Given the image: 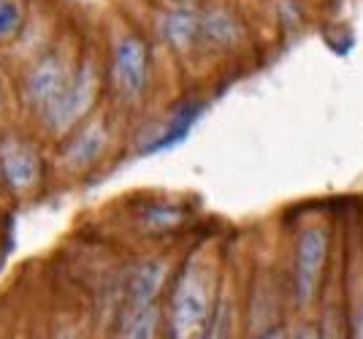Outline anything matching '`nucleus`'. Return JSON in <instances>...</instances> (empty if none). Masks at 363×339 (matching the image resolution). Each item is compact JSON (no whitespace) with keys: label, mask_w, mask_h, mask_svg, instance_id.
<instances>
[{"label":"nucleus","mask_w":363,"mask_h":339,"mask_svg":"<svg viewBox=\"0 0 363 339\" xmlns=\"http://www.w3.org/2000/svg\"><path fill=\"white\" fill-rule=\"evenodd\" d=\"M214 269L201 252L182 266L168 309V339H203L217 312Z\"/></svg>","instance_id":"obj_1"},{"label":"nucleus","mask_w":363,"mask_h":339,"mask_svg":"<svg viewBox=\"0 0 363 339\" xmlns=\"http://www.w3.org/2000/svg\"><path fill=\"white\" fill-rule=\"evenodd\" d=\"M98 93H101V71L95 60L84 57L74 68V77L60 93V98L38 117L44 123V130L55 139L71 136L90 117V111L98 104Z\"/></svg>","instance_id":"obj_2"},{"label":"nucleus","mask_w":363,"mask_h":339,"mask_svg":"<svg viewBox=\"0 0 363 339\" xmlns=\"http://www.w3.org/2000/svg\"><path fill=\"white\" fill-rule=\"evenodd\" d=\"M331 255V236L325 226H303L293 247V299L298 307H309L325 277Z\"/></svg>","instance_id":"obj_3"},{"label":"nucleus","mask_w":363,"mask_h":339,"mask_svg":"<svg viewBox=\"0 0 363 339\" xmlns=\"http://www.w3.org/2000/svg\"><path fill=\"white\" fill-rule=\"evenodd\" d=\"M150 74L152 62L147 44L133 33L120 35L114 41V52H111V79H114L117 93L130 104L141 101L150 87Z\"/></svg>","instance_id":"obj_4"},{"label":"nucleus","mask_w":363,"mask_h":339,"mask_svg":"<svg viewBox=\"0 0 363 339\" xmlns=\"http://www.w3.org/2000/svg\"><path fill=\"white\" fill-rule=\"evenodd\" d=\"M74 68L76 65H71V60L60 52L44 55L22 79V101H25V106L41 117L46 109L60 98L62 90L68 87V82L74 77Z\"/></svg>","instance_id":"obj_5"},{"label":"nucleus","mask_w":363,"mask_h":339,"mask_svg":"<svg viewBox=\"0 0 363 339\" xmlns=\"http://www.w3.org/2000/svg\"><path fill=\"white\" fill-rule=\"evenodd\" d=\"M44 179V160L30 141L9 136L0 141V182L14 193H33Z\"/></svg>","instance_id":"obj_6"},{"label":"nucleus","mask_w":363,"mask_h":339,"mask_svg":"<svg viewBox=\"0 0 363 339\" xmlns=\"http://www.w3.org/2000/svg\"><path fill=\"white\" fill-rule=\"evenodd\" d=\"M168 274L166 261H144L133 269V274L128 279L125 288V307H122L120 323H128L138 318L141 312H147L150 307H155V299L163 288Z\"/></svg>","instance_id":"obj_7"},{"label":"nucleus","mask_w":363,"mask_h":339,"mask_svg":"<svg viewBox=\"0 0 363 339\" xmlns=\"http://www.w3.org/2000/svg\"><path fill=\"white\" fill-rule=\"evenodd\" d=\"M201 11L193 3H177L160 16V38L177 55H187L190 49L201 47Z\"/></svg>","instance_id":"obj_8"},{"label":"nucleus","mask_w":363,"mask_h":339,"mask_svg":"<svg viewBox=\"0 0 363 339\" xmlns=\"http://www.w3.org/2000/svg\"><path fill=\"white\" fill-rule=\"evenodd\" d=\"M108 150V130L104 123H87L71 133V141L62 150V169L90 171Z\"/></svg>","instance_id":"obj_9"},{"label":"nucleus","mask_w":363,"mask_h":339,"mask_svg":"<svg viewBox=\"0 0 363 339\" xmlns=\"http://www.w3.org/2000/svg\"><path fill=\"white\" fill-rule=\"evenodd\" d=\"M244 22L225 6H209L201 11V44L220 52L244 44Z\"/></svg>","instance_id":"obj_10"},{"label":"nucleus","mask_w":363,"mask_h":339,"mask_svg":"<svg viewBox=\"0 0 363 339\" xmlns=\"http://www.w3.org/2000/svg\"><path fill=\"white\" fill-rule=\"evenodd\" d=\"M25 22H28L25 0H0V44L16 38Z\"/></svg>","instance_id":"obj_11"},{"label":"nucleus","mask_w":363,"mask_h":339,"mask_svg":"<svg viewBox=\"0 0 363 339\" xmlns=\"http://www.w3.org/2000/svg\"><path fill=\"white\" fill-rule=\"evenodd\" d=\"M157 331H160V309L150 307L133 321L120 323V337L117 339H157Z\"/></svg>","instance_id":"obj_12"},{"label":"nucleus","mask_w":363,"mask_h":339,"mask_svg":"<svg viewBox=\"0 0 363 339\" xmlns=\"http://www.w3.org/2000/svg\"><path fill=\"white\" fill-rule=\"evenodd\" d=\"M182 212L179 206H168V204H155L150 206L147 212H144V226L150 228V231H171V228H177L182 223Z\"/></svg>","instance_id":"obj_13"},{"label":"nucleus","mask_w":363,"mask_h":339,"mask_svg":"<svg viewBox=\"0 0 363 339\" xmlns=\"http://www.w3.org/2000/svg\"><path fill=\"white\" fill-rule=\"evenodd\" d=\"M318 334H320V339H350V331H347V326H345V318H342L339 309H328V312H325Z\"/></svg>","instance_id":"obj_14"},{"label":"nucleus","mask_w":363,"mask_h":339,"mask_svg":"<svg viewBox=\"0 0 363 339\" xmlns=\"http://www.w3.org/2000/svg\"><path fill=\"white\" fill-rule=\"evenodd\" d=\"M203 339H230V307H228L225 301L217 304L212 326H209V331L203 334Z\"/></svg>","instance_id":"obj_15"},{"label":"nucleus","mask_w":363,"mask_h":339,"mask_svg":"<svg viewBox=\"0 0 363 339\" xmlns=\"http://www.w3.org/2000/svg\"><path fill=\"white\" fill-rule=\"evenodd\" d=\"M279 16H282V22L298 25V22H301V9H298V3H296V0H282V3H279Z\"/></svg>","instance_id":"obj_16"},{"label":"nucleus","mask_w":363,"mask_h":339,"mask_svg":"<svg viewBox=\"0 0 363 339\" xmlns=\"http://www.w3.org/2000/svg\"><path fill=\"white\" fill-rule=\"evenodd\" d=\"M350 339H363V301L350 315Z\"/></svg>","instance_id":"obj_17"},{"label":"nucleus","mask_w":363,"mask_h":339,"mask_svg":"<svg viewBox=\"0 0 363 339\" xmlns=\"http://www.w3.org/2000/svg\"><path fill=\"white\" fill-rule=\"evenodd\" d=\"M293 339H320V334L315 326H301V328L293 334Z\"/></svg>","instance_id":"obj_18"},{"label":"nucleus","mask_w":363,"mask_h":339,"mask_svg":"<svg viewBox=\"0 0 363 339\" xmlns=\"http://www.w3.org/2000/svg\"><path fill=\"white\" fill-rule=\"evenodd\" d=\"M255 339H288V334H285V328H266V331H260Z\"/></svg>","instance_id":"obj_19"},{"label":"nucleus","mask_w":363,"mask_h":339,"mask_svg":"<svg viewBox=\"0 0 363 339\" xmlns=\"http://www.w3.org/2000/svg\"><path fill=\"white\" fill-rule=\"evenodd\" d=\"M55 339H79V334H76L74 328H62V331Z\"/></svg>","instance_id":"obj_20"}]
</instances>
